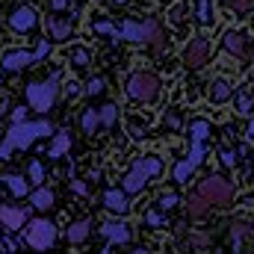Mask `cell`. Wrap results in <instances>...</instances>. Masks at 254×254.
<instances>
[{
  "label": "cell",
  "instance_id": "60d3db41",
  "mask_svg": "<svg viewBox=\"0 0 254 254\" xmlns=\"http://www.w3.org/2000/svg\"><path fill=\"white\" fill-rule=\"evenodd\" d=\"M145 222H148V225H163L166 219H163L160 213H148V216H145Z\"/></svg>",
  "mask_w": 254,
  "mask_h": 254
},
{
  "label": "cell",
  "instance_id": "e575fe53",
  "mask_svg": "<svg viewBox=\"0 0 254 254\" xmlns=\"http://www.w3.org/2000/svg\"><path fill=\"white\" fill-rule=\"evenodd\" d=\"M169 21H172V24H181V21H184V6H172V9H169Z\"/></svg>",
  "mask_w": 254,
  "mask_h": 254
},
{
  "label": "cell",
  "instance_id": "8d00e7d4",
  "mask_svg": "<svg viewBox=\"0 0 254 254\" xmlns=\"http://www.w3.org/2000/svg\"><path fill=\"white\" fill-rule=\"evenodd\" d=\"M222 163H225L228 169H231V166H237V154H234V151H222Z\"/></svg>",
  "mask_w": 254,
  "mask_h": 254
},
{
  "label": "cell",
  "instance_id": "277c9868",
  "mask_svg": "<svg viewBox=\"0 0 254 254\" xmlns=\"http://www.w3.org/2000/svg\"><path fill=\"white\" fill-rule=\"evenodd\" d=\"M24 246L36 249V252H48L57 243V225L51 219H27V231H24Z\"/></svg>",
  "mask_w": 254,
  "mask_h": 254
},
{
  "label": "cell",
  "instance_id": "f6af8a7d",
  "mask_svg": "<svg viewBox=\"0 0 254 254\" xmlns=\"http://www.w3.org/2000/svg\"><path fill=\"white\" fill-rule=\"evenodd\" d=\"M166 125H169V127H178V125H181V119H178V116H169V119H166Z\"/></svg>",
  "mask_w": 254,
  "mask_h": 254
},
{
  "label": "cell",
  "instance_id": "ba28073f",
  "mask_svg": "<svg viewBox=\"0 0 254 254\" xmlns=\"http://www.w3.org/2000/svg\"><path fill=\"white\" fill-rule=\"evenodd\" d=\"M36 24H39V15H36L33 6H18V9L9 15V27H12L15 33H30V30H36Z\"/></svg>",
  "mask_w": 254,
  "mask_h": 254
},
{
  "label": "cell",
  "instance_id": "cb8c5ba5",
  "mask_svg": "<svg viewBox=\"0 0 254 254\" xmlns=\"http://www.w3.org/2000/svg\"><path fill=\"white\" fill-rule=\"evenodd\" d=\"M80 125H83V133H95V130L101 127V116H98V110H86L83 119H80Z\"/></svg>",
  "mask_w": 254,
  "mask_h": 254
},
{
  "label": "cell",
  "instance_id": "4fadbf2b",
  "mask_svg": "<svg viewBox=\"0 0 254 254\" xmlns=\"http://www.w3.org/2000/svg\"><path fill=\"white\" fill-rule=\"evenodd\" d=\"M142 30H145V42L151 45V48H163L166 45V33H163V24L157 21V18H148V21H142Z\"/></svg>",
  "mask_w": 254,
  "mask_h": 254
},
{
  "label": "cell",
  "instance_id": "ffe728a7",
  "mask_svg": "<svg viewBox=\"0 0 254 254\" xmlns=\"http://www.w3.org/2000/svg\"><path fill=\"white\" fill-rule=\"evenodd\" d=\"M0 181L9 187V192H12L15 198H24V195H30V181H24V175H3Z\"/></svg>",
  "mask_w": 254,
  "mask_h": 254
},
{
  "label": "cell",
  "instance_id": "83f0119b",
  "mask_svg": "<svg viewBox=\"0 0 254 254\" xmlns=\"http://www.w3.org/2000/svg\"><path fill=\"white\" fill-rule=\"evenodd\" d=\"M71 63L77 65V68H86V65L92 63V57H89L86 48H71Z\"/></svg>",
  "mask_w": 254,
  "mask_h": 254
},
{
  "label": "cell",
  "instance_id": "d4e9b609",
  "mask_svg": "<svg viewBox=\"0 0 254 254\" xmlns=\"http://www.w3.org/2000/svg\"><path fill=\"white\" fill-rule=\"evenodd\" d=\"M190 136L204 142V139L210 136V122H207V119H195V122L190 125Z\"/></svg>",
  "mask_w": 254,
  "mask_h": 254
},
{
  "label": "cell",
  "instance_id": "44dd1931",
  "mask_svg": "<svg viewBox=\"0 0 254 254\" xmlns=\"http://www.w3.org/2000/svg\"><path fill=\"white\" fill-rule=\"evenodd\" d=\"M30 204L36 210H51L54 207V192L48 190V187H36V190L30 192Z\"/></svg>",
  "mask_w": 254,
  "mask_h": 254
},
{
  "label": "cell",
  "instance_id": "d590c367",
  "mask_svg": "<svg viewBox=\"0 0 254 254\" xmlns=\"http://www.w3.org/2000/svg\"><path fill=\"white\" fill-rule=\"evenodd\" d=\"M116 30V24H110V21H98L95 24V33H113Z\"/></svg>",
  "mask_w": 254,
  "mask_h": 254
},
{
  "label": "cell",
  "instance_id": "f546056e",
  "mask_svg": "<svg viewBox=\"0 0 254 254\" xmlns=\"http://www.w3.org/2000/svg\"><path fill=\"white\" fill-rule=\"evenodd\" d=\"M30 181H33L36 187H42V181H45V166H42L39 160L30 163Z\"/></svg>",
  "mask_w": 254,
  "mask_h": 254
},
{
  "label": "cell",
  "instance_id": "5b68a950",
  "mask_svg": "<svg viewBox=\"0 0 254 254\" xmlns=\"http://www.w3.org/2000/svg\"><path fill=\"white\" fill-rule=\"evenodd\" d=\"M125 92H127L130 101L151 104V101H157V95H160V80H157V74H151V71H136V74L127 77Z\"/></svg>",
  "mask_w": 254,
  "mask_h": 254
},
{
  "label": "cell",
  "instance_id": "3957f363",
  "mask_svg": "<svg viewBox=\"0 0 254 254\" xmlns=\"http://www.w3.org/2000/svg\"><path fill=\"white\" fill-rule=\"evenodd\" d=\"M163 172V163L157 160V157H145V160H136L133 163V169L125 175V181H122V190L127 195H136V192H142L148 187V181L151 178H157Z\"/></svg>",
  "mask_w": 254,
  "mask_h": 254
},
{
  "label": "cell",
  "instance_id": "30bf717a",
  "mask_svg": "<svg viewBox=\"0 0 254 254\" xmlns=\"http://www.w3.org/2000/svg\"><path fill=\"white\" fill-rule=\"evenodd\" d=\"M210 60V42L207 39H192L184 51V63L190 68H201V65Z\"/></svg>",
  "mask_w": 254,
  "mask_h": 254
},
{
  "label": "cell",
  "instance_id": "8992f818",
  "mask_svg": "<svg viewBox=\"0 0 254 254\" xmlns=\"http://www.w3.org/2000/svg\"><path fill=\"white\" fill-rule=\"evenodd\" d=\"M198 195H204V198H207L210 204H216V207H228L231 198H234V187H231L225 178L210 175V178H204V181L198 184Z\"/></svg>",
  "mask_w": 254,
  "mask_h": 254
},
{
  "label": "cell",
  "instance_id": "4dcf8cb0",
  "mask_svg": "<svg viewBox=\"0 0 254 254\" xmlns=\"http://www.w3.org/2000/svg\"><path fill=\"white\" fill-rule=\"evenodd\" d=\"M157 204H160V210H172V207H178V195L175 192H163L157 198Z\"/></svg>",
  "mask_w": 254,
  "mask_h": 254
},
{
  "label": "cell",
  "instance_id": "7a4b0ae2",
  "mask_svg": "<svg viewBox=\"0 0 254 254\" xmlns=\"http://www.w3.org/2000/svg\"><path fill=\"white\" fill-rule=\"evenodd\" d=\"M57 98H60V71H54L48 80H36V83L27 86V104H30L33 113L54 110Z\"/></svg>",
  "mask_w": 254,
  "mask_h": 254
},
{
  "label": "cell",
  "instance_id": "1f68e13d",
  "mask_svg": "<svg viewBox=\"0 0 254 254\" xmlns=\"http://www.w3.org/2000/svg\"><path fill=\"white\" fill-rule=\"evenodd\" d=\"M198 21L201 24H210V0H201L198 3Z\"/></svg>",
  "mask_w": 254,
  "mask_h": 254
},
{
  "label": "cell",
  "instance_id": "74e56055",
  "mask_svg": "<svg viewBox=\"0 0 254 254\" xmlns=\"http://www.w3.org/2000/svg\"><path fill=\"white\" fill-rule=\"evenodd\" d=\"M71 190L77 192V195H89V187H86L83 181H71Z\"/></svg>",
  "mask_w": 254,
  "mask_h": 254
},
{
  "label": "cell",
  "instance_id": "b9f144b4",
  "mask_svg": "<svg viewBox=\"0 0 254 254\" xmlns=\"http://www.w3.org/2000/svg\"><path fill=\"white\" fill-rule=\"evenodd\" d=\"M3 113H9V98H6V95H0V116H3Z\"/></svg>",
  "mask_w": 254,
  "mask_h": 254
},
{
  "label": "cell",
  "instance_id": "7bdbcfd3",
  "mask_svg": "<svg viewBox=\"0 0 254 254\" xmlns=\"http://www.w3.org/2000/svg\"><path fill=\"white\" fill-rule=\"evenodd\" d=\"M101 178H104V172H101V169H92V175H89V181H95V184H98Z\"/></svg>",
  "mask_w": 254,
  "mask_h": 254
},
{
  "label": "cell",
  "instance_id": "ee69618b",
  "mask_svg": "<svg viewBox=\"0 0 254 254\" xmlns=\"http://www.w3.org/2000/svg\"><path fill=\"white\" fill-rule=\"evenodd\" d=\"M3 246H6V252H15V249H18V243H15V240H3Z\"/></svg>",
  "mask_w": 254,
  "mask_h": 254
},
{
  "label": "cell",
  "instance_id": "603a6c76",
  "mask_svg": "<svg viewBox=\"0 0 254 254\" xmlns=\"http://www.w3.org/2000/svg\"><path fill=\"white\" fill-rule=\"evenodd\" d=\"M252 234H254V225H249V222H234V225H231V237H234V246H237V252H240L243 240H249Z\"/></svg>",
  "mask_w": 254,
  "mask_h": 254
},
{
  "label": "cell",
  "instance_id": "d6a6232c",
  "mask_svg": "<svg viewBox=\"0 0 254 254\" xmlns=\"http://www.w3.org/2000/svg\"><path fill=\"white\" fill-rule=\"evenodd\" d=\"M252 110H254V95H243V98H240V113L249 116Z\"/></svg>",
  "mask_w": 254,
  "mask_h": 254
},
{
  "label": "cell",
  "instance_id": "7402d4cb",
  "mask_svg": "<svg viewBox=\"0 0 254 254\" xmlns=\"http://www.w3.org/2000/svg\"><path fill=\"white\" fill-rule=\"evenodd\" d=\"M207 207H210V201H207L204 195H198V192L187 198V213H190L192 219H201V216L207 213Z\"/></svg>",
  "mask_w": 254,
  "mask_h": 254
},
{
  "label": "cell",
  "instance_id": "f35d334b",
  "mask_svg": "<svg viewBox=\"0 0 254 254\" xmlns=\"http://www.w3.org/2000/svg\"><path fill=\"white\" fill-rule=\"evenodd\" d=\"M207 240H210L207 234H192V237H190V243H192V246H207Z\"/></svg>",
  "mask_w": 254,
  "mask_h": 254
},
{
  "label": "cell",
  "instance_id": "8fae6325",
  "mask_svg": "<svg viewBox=\"0 0 254 254\" xmlns=\"http://www.w3.org/2000/svg\"><path fill=\"white\" fill-rule=\"evenodd\" d=\"M0 222H3V228H9L15 234V231H21L27 225V210L12 207V204H0Z\"/></svg>",
  "mask_w": 254,
  "mask_h": 254
},
{
  "label": "cell",
  "instance_id": "ac0fdd59",
  "mask_svg": "<svg viewBox=\"0 0 254 254\" xmlns=\"http://www.w3.org/2000/svg\"><path fill=\"white\" fill-rule=\"evenodd\" d=\"M68 148H71V133L60 130V133H54V142H51V148H48V154H45V157H51V160H60Z\"/></svg>",
  "mask_w": 254,
  "mask_h": 254
},
{
  "label": "cell",
  "instance_id": "f1b7e54d",
  "mask_svg": "<svg viewBox=\"0 0 254 254\" xmlns=\"http://www.w3.org/2000/svg\"><path fill=\"white\" fill-rule=\"evenodd\" d=\"M89 98H95V95H101L104 92V77H89L86 80V89H83Z\"/></svg>",
  "mask_w": 254,
  "mask_h": 254
},
{
  "label": "cell",
  "instance_id": "d6986e66",
  "mask_svg": "<svg viewBox=\"0 0 254 254\" xmlns=\"http://www.w3.org/2000/svg\"><path fill=\"white\" fill-rule=\"evenodd\" d=\"M225 51L234 54V57H243V54H246V33L228 30V33H225Z\"/></svg>",
  "mask_w": 254,
  "mask_h": 254
},
{
  "label": "cell",
  "instance_id": "bcb514c9",
  "mask_svg": "<svg viewBox=\"0 0 254 254\" xmlns=\"http://www.w3.org/2000/svg\"><path fill=\"white\" fill-rule=\"evenodd\" d=\"M68 6V0H54V9H65Z\"/></svg>",
  "mask_w": 254,
  "mask_h": 254
},
{
  "label": "cell",
  "instance_id": "5bb4252c",
  "mask_svg": "<svg viewBox=\"0 0 254 254\" xmlns=\"http://www.w3.org/2000/svg\"><path fill=\"white\" fill-rule=\"evenodd\" d=\"M104 207H107V210H113V213H119V216H125L127 210H130L127 192L125 190H107V192H104Z\"/></svg>",
  "mask_w": 254,
  "mask_h": 254
},
{
  "label": "cell",
  "instance_id": "2e32d148",
  "mask_svg": "<svg viewBox=\"0 0 254 254\" xmlns=\"http://www.w3.org/2000/svg\"><path fill=\"white\" fill-rule=\"evenodd\" d=\"M231 95H234V86H231V80H225V77H216V80L210 83V101H213V104H225V101H231Z\"/></svg>",
  "mask_w": 254,
  "mask_h": 254
},
{
  "label": "cell",
  "instance_id": "836d02e7",
  "mask_svg": "<svg viewBox=\"0 0 254 254\" xmlns=\"http://www.w3.org/2000/svg\"><path fill=\"white\" fill-rule=\"evenodd\" d=\"M231 3V9H237V12H249L254 6V0H228Z\"/></svg>",
  "mask_w": 254,
  "mask_h": 254
},
{
  "label": "cell",
  "instance_id": "e0dca14e",
  "mask_svg": "<svg viewBox=\"0 0 254 254\" xmlns=\"http://www.w3.org/2000/svg\"><path fill=\"white\" fill-rule=\"evenodd\" d=\"M113 36H116V39H125V42H145V30H142V24H136V21H125L122 27L113 30Z\"/></svg>",
  "mask_w": 254,
  "mask_h": 254
},
{
  "label": "cell",
  "instance_id": "6da1fadb",
  "mask_svg": "<svg viewBox=\"0 0 254 254\" xmlns=\"http://www.w3.org/2000/svg\"><path fill=\"white\" fill-rule=\"evenodd\" d=\"M57 130L51 122H12V127L6 130V139L0 145V160H9L12 151H27L36 139H45V136H54Z\"/></svg>",
  "mask_w": 254,
  "mask_h": 254
},
{
  "label": "cell",
  "instance_id": "9c48e42d",
  "mask_svg": "<svg viewBox=\"0 0 254 254\" xmlns=\"http://www.w3.org/2000/svg\"><path fill=\"white\" fill-rule=\"evenodd\" d=\"M101 234L107 237V252H113V246H127L130 243V228L125 222H104Z\"/></svg>",
  "mask_w": 254,
  "mask_h": 254
},
{
  "label": "cell",
  "instance_id": "484cf974",
  "mask_svg": "<svg viewBox=\"0 0 254 254\" xmlns=\"http://www.w3.org/2000/svg\"><path fill=\"white\" fill-rule=\"evenodd\" d=\"M201 160H204V142H201V139H192V148H190L187 163H190L192 169H198V166H201Z\"/></svg>",
  "mask_w": 254,
  "mask_h": 254
},
{
  "label": "cell",
  "instance_id": "7c38bea8",
  "mask_svg": "<svg viewBox=\"0 0 254 254\" xmlns=\"http://www.w3.org/2000/svg\"><path fill=\"white\" fill-rule=\"evenodd\" d=\"M48 36L54 39V42H68L71 39V21H65V18H57V15H48Z\"/></svg>",
  "mask_w": 254,
  "mask_h": 254
},
{
  "label": "cell",
  "instance_id": "c3c4849f",
  "mask_svg": "<svg viewBox=\"0 0 254 254\" xmlns=\"http://www.w3.org/2000/svg\"><path fill=\"white\" fill-rule=\"evenodd\" d=\"M113 3H116V6H125L127 0H113Z\"/></svg>",
  "mask_w": 254,
  "mask_h": 254
},
{
  "label": "cell",
  "instance_id": "7dc6e473",
  "mask_svg": "<svg viewBox=\"0 0 254 254\" xmlns=\"http://www.w3.org/2000/svg\"><path fill=\"white\" fill-rule=\"evenodd\" d=\"M249 139H252V142H254V119H252V122H249Z\"/></svg>",
  "mask_w": 254,
  "mask_h": 254
},
{
  "label": "cell",
  "instance_id": "ab89813d",
  "mask_svg": "<svg viewBox=\"0 0 254 254\" xmlns=\"http://www.w3.org/2000/svg\"><path fill=\"white\" fill-rule=\"evenodd\" d=\"M24 119H27V110L24 107H15L12 110V122H24Z\"/></svg>",
  "mask_w": 254,
  "mask_h": 254
},
{
  "label": "cell",
  "instance_id": "52a82bcc",
  "mask_svg": "<svg viewBox=\"0 0 254 254\" xmlns=\"http://www.w3.org/2000/svg\"><path fill=\"white\" fill-rule=\"evenodd\" d=\"M33 63H39V60H36V51L30 54V51H24V48H9V51H3V57H0V68H3V71H24V68H30Z\"/></svg>",
  "mask_w": 254,
  "mask_h": 254
},
{
  "label": "cell",
  "instance_id": "9a60e30c",
  "mask_svg": "<svg viewBox=\"0 0 254 254\" xmlns=\"http://www.w3.org/2000/svg\"><path fill=\"white\" fill-rule=\"evenodd\" d=\"M89 234H92V222H89V219H80V222H71V225H68V234H65V237H68L71 246H83V243L89 240Z\"/></svg>",
  "mask_w": 254,
  "mask_h": 254
},
{
  "label": "cell",
  "instance_id": "4316f807",
  "mask_svg": "<svg viewBox=\"0 0 254 254\" xmlns=\"http://www.w3.org/2000/svg\"><path fill=\"white\" fill-rule=\"evenodd\" d=\"M98 116H101V125L113 127V125H116V119H119V107L107 104V107H101V110H98Z\"/></svg>",
  "mask_w": 254,
  "mask_h": 254
}]
</instances>
